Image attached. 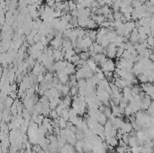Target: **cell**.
Segmentation results:
<instances>
[{
	"instance_id": "1",
	"label": "cell",
	"mask_w": 154,
	"mask_h": 153,
	"mask_svg": "<svg viewBox=\"0 0 154 153\" xmlns=\"http://www.w3.org/2000/svg\"><path fill=\"white\" fill-rule=\"evenodd\" d=\"M101 69L103 71H111V72H114L116 68V64L113 61V59H107L105 62H104L102 65H101Z\"/></svg>"
},
{
	"instance_id": "2",
	"label": "cell",
	"mask_w": 154,
	"mask_h": 153,
	"mask_svg": "<svg viewBox=\"0 0 154 153\" xmlns=\"http://www.w3.org/2000/svg\"><path fill=\"white\" fill-rule=\"evenodd\" d=\"M91 58L95 61V63H97L98 66H101V65H102L104 62H105L107 59V56L105 55V53H97Z\"/></svg>"
},
{
	"instance_id": "3",
	"label": "cell",
	"mask_w": 154,
	"mask_h": 153,
	"mask_svg": "<svg viewBox=\"0 0 154 153\" xmlns=\"http://www.w3.org/2000/svg\"><path fill=\"white\" fill-rule=\"evenodd\" d=\"M56 74H57V78H59L60 82H61V84H63V85H66V84L69 83V81H70V75H68V74H66L64 71H60V72H56Z\"/></svg>"
},
{
	"instance_id": "4",
	"label": "cell",
	"mask_w": 154,
	"mask_h": 153,
	"mask_svg": "<svg viewBox=\"0 0 154 153\" xmlns=\"http://www.w3.org/2000/svg\"><path fill=\"white\" fill-rule=\"evenodd\" d=\"M68 63H69L68 60H59V61H57V62H55V65H54V70H55L56 72L63 71V70L66 68Z\"/></svg>"
},
{
	"instance_id": "5",
	"label": "cell",
	"mask_w": 154,
	"mask_h": 153,
	"mask_svg": "<svg viewBox=\"0 0 154 153\" xmlns=\"http://www.w3.org/2000/svg\"><path fill=\"white\" fill-rule=\"evenodd\" d=\"M114 83L116 84V87H117L118 88L121 89V90H123V89L125 87H127L126 81H125L124 79H123V78H118V77H114Z\"/></svg>"
},
{
	"instance_id": "6",
	"label": "cell",
	"mask_w": 154,
	"mask_h": 153,
	"mask_svg": "<svg viewBox=\"0 0 154 153\" xmlns=\"http://www.w3.org/2000/svg\"><path fill=\"white\" fill-rule=\"evenodd\" d=\"M63 71L70 76L73 75V74H75L76 71H77V69H76V65L73 64V63H71V62H69L68 65H67V67H66V68H65Z\"/></svg>"
},
{
	"instance_id": "7",
	"label": "cell",
	"mask_w": 154,
	"mask_h": 153,
	"mask_svg": "<svg viewBox=\"0 0 154 153\" xmlns=\"http://www.w3.org/2000/svg\"><path fill=\"white\" fill-rule=\"evenodd\" d=\"M121 130L123 131V133H130L131 131L133 130V127H132L131 122L126 121V122L123 123V126H122Z\"/></svg>"
},
{
	"instance_id": "8",
	"label": "cell",
	"mask_w": 154,
	"mask_h": 153,
	"mask_svg": "<svg viewBox=\"0 0 154 153\" xmlns=\"http://www.w3.org/2000/svg\"><path fill=\"white\" fill-rule=\"evenodd\" d=\"M84 145H85V142H84V140H78L75 144V149H76V151L79 153H82L84 152Z\"/></svg>"
},
{
	"instance_id": "9",
	"label": "cell",
	"mask_w": 154,
	"mask_h": 153,
	"mask_svg": "<svg viewBox=\"0 0 154 153\" xmlns=\"http://www.w3.org/2000/svg\"><path fill=\"white\" fill-rule=\"evenodd\" d=\"M107 119H108V118L105 116V114H104V113H102V112H100V114H98V116H97V121L100 124H102V125H105V124H107Z\"/></svg>"
},
{
	"instance_id": "10",
	"label": "cell",
	"mask_w": 154,
	"mask_h": 153,
	"mask_svg": "<svg viewBox=\"0 0 154 153\" xmlns=\"http://www.w3.org/2000/svg\"><path fill=\"white\" fill-rule=\"evenodd\" d=\"M75 54H77L76 53V52H75V50L74 49H70V50H67L66 52H65V53H64V59H66V60H70V59H71L72 57H73Z\"/></svg>"
},
{
	"instance_id": "11",
	"label": "cell",
	"mask_w": 154,
	"mask_h": 153,
	"mask_svg": "<svg viewBox=\"0 0 154 153\" xmlns=\"http://www.w3.org/2000/svg\"><path fill=\"white\" fill-rule=\"evenodd\" d=\"M86 63H88V66L90 68H91L92 70H93L94 72H95L97 70V66H98V65L97 64V63H95V61L93 59H92V58H90L89 59H88V61H86Z\"/></svg>"
},
{
	"instance_id": "12",
	"label": "cell",
	"mask_w": 154,
	"mask_h": 153,
	"mask_svg": "<svg viewBox=\"0 0 154 153\" xmlns=\"http://www.w3.org/2000/svg\"><path fill=\"white\" fill-rule=\"evenodd\" d=\"M98 25V24L95 23V21H94L92 18H89L88 20V25H86V29L88 30H95V27Z\"/></svg>"
},
{
	"instance_id": "13",
	"label": "cell",
	"mask_w": 154,
	"mask_h": 153,
	"mask_svg": "<svg viewBox=\"0 0 154 153\" xmlns=\"http://www.w3.org/2000/svg\"><path fill=\"white\" fill-rule=\"evenodd\" d=\"M61 96H67L70 94V87H69L68 85H63V87L61 91Z\"/></svg>"
},
{
	"instance_id": "14",
	"label": "cell",
	"mask_w": 154,
	"mask_h": 153,
	"mask_svg": "<svg viewBox=\"0 0 154 153\" xmlns=\"http://www.w3.org/2000/svg\"><path fill=\"white\" fill-rule=\"evenodd\" d=\"M88 36L89 37L92 41H97V31L95 30H88Z\"/></svg>"
},
{
	"instance_id": "15",
	"label": "cell",
	"mask_w": 154,
	"mask_h": 153,
	"mask_svg": "<svg viewBox=\"0 0 154 153\" xmlns=\"http://www.w3.org/2000/svg\"><path fill=\"white\" fill-rule=\"evenodd\" d=\"M79 57H80V59H83V60L88 61V59H90V54L88 53V52H82L79 53Z\"/></svg>"
},
{
	"instance_id": "16",
	"label": "cell",
	"mask_w": 154,
	"mask_h": 153,
	"mask_svg": "<svg viewBox=\"0 0 154 153\" xmlns=\"http://www.w3.org/2000/svg\"><path fill=\"white\" fill-rule=\"evenodd\" d=\"M67 123H68V121H66L64 118H62L61 116H60L59 125H60V128H61V129H65V128H67Z\"/></svg>"
},
{
	"instance_id": "17",
	"label": "cell",
	"mask_w": 154,
	"mask_h": 153,
	"mask_svg": "<svg viewBox=\"0 0 154 153\" xmlns=\"http://www.w3.org/2000/svg\"><path fill=\"white\" fill-rule=\"evenodd\" d=\"M123 13L121 11H116L114 12V21H118V20H122L123 19Z\"/></svg>"
},
{
	"instance_id": "18",
	"label": "cell",
	"mask_w": 154,
	"mask_h": 153,
	"mask_svg": "<svg viewBox=\"0 0 154 153\" xmlns=\"http://www.w3.org/2000/svg\"><path fill=\"white\" fill-rule=\"evenodd\" d=\"M50 117H51L52 120H56V119H59L60 118V115L59 114L57 113V111L56 110H51V113H50Z\"/></svg>"
},
{
	"instance_id": "19",
	"label": "cell",
	"mask_w": 154,
	"mask_h": 153,
	"mask_svg": "<svg viewBox=\"0 0 154 153\" xmlns=\"http://www.w3.org/2000/svg\"><path fill=\"white\" fill-rule=\"evenodd\" d=\"M70 96H73V97H75V96H77L78 95H79V87H73L70 88Z\"/></svg>"
},
{
	"instance_id": "20",
	"label": "cell",
	"mask_w": 154,
	"mask_h": 153,
	"mask_svg": "<svg viewBox=\"0 0 154 153\" xmlns=\"http://www.w3.org/2000/svg\"><path fill=\"white\" fill-rule=\"evenodd\" d=\"M141 149H142V146H136V147L131 148V151L132 153H141Z\"/></svg>"
},
{
	"instance_id": "21",
	"label": "cell",
	"mask_w": 154,
	"mask_h": 153,
	"mask_svg": "<svg viewBox=\"0 0 154 153\" xmlns=\"http://www.w3.org/2000/svg\"><path fill=\"white\" fill-rule=\"evenodd\" d=\"M150 60H151L152 62H154V53H152L151 55H150Z\"/></svg>"
},
{
	"instance_id": "22",
	"label": "cell",
	"mask_w": 154,
	"mask_h": 153,
	"mask_svg": "<svg viewBox=\"0 0 154 153\" xmlns=\"http://www.w3.org/2000/svg\"><path fill=\"white\" fill-rule=\"evenodd\" d=\"M127 153H132V151H131V150H129V151H128V152H127Z\"/></svg>"
}]
</instances>
